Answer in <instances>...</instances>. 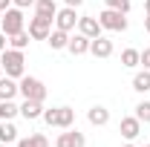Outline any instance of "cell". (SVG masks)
<instances>
[{
  "instance_id": "6",
  "label": "cell",
  "mask_w": 150,
  "mask_h": 147,
  "mask_svg": "<svg viewBox=\"0 0 150 147\" xmlns=\"http://www.w3.org/2000/svg\"><path fill=\"white\" fill-rule=\"evenodd\" d=\"M49 32H52V20L49 18H40V15L29 18V37L32 40H46Z\"/></svg>"
},
{
  "instance_id": "21",
  "label": "cell",
  "mask_w": 150,
  "mask_h": 147,
  "mask_svg": "<svg viewBox=\"0 0 150 147\" xmlns=\"http://www.w3.org/2000/svg\"><path fill=\"white\" fill-rule=\"evenodd\" d=\"M139 61H142V52L139 49H124L121 52V66H127V69L139 66Z\"/></svg>"
},
{
  "instance_id": "16",
  "label": "cell",
  "mask_w": 150,
  "mask_h": 147,
  "mask_svg": "<svg viewBox=\"0 0 150 147\" xmlns=\"http://www.w3.org/2000/svg\"><path fill=\"white\" fill-rule=\"evenodd\" d=\"M35 15L55 20V15H58V3H55V0H35Z\"/></svg>"
},
{
  "instance_id": "22",
  "label": "cell",
  "mask_w": 150,
  "mask_h": 147,
  "mask_svg": "<svg viewBox=\"0 0 150 147\" xmlns=\"http://www.w3.org/2000/svg\"><path fill=\"white\" fill-rule=\"evenodd\" d=\"M12 49H26L29 46V32H18V35H12Z\"/></svg>"
},
{
  "instance_id": "12",
  "label": "cell",
  "mask_w": 150,
  "mask_h": 147,
  "mask_svg": "<svg viewBox=\"0 0 150 147\" xmlns=\"http://www.w3.org/2000/svg\"><path fill=\"white\" fill-rule=\"evenodd\" d=\"M20 115L26 118V121H35L43 115V104L40 101H29V98H23V104H20Z\"/></svg>"
},
{
  "instance_id": "26",
  "label": "cell",
  "mask_w": 150,
  "mask_h": 147,
  "mask_svg": "<svg viewBox=\"0 0 150 147\" xmlns=\"http://www.w3.org/2000/svg\"><path fill=\"white\" fill-rule=\"evenodd\" d=\"M139 64H142L144 69H150V49H144V52H142V61H139Z\"/></svg>"
},
{
  "instance_id": "9",
  "label": "cell",
  "mask_w": 150,
  "mask_h": 147,
  "mask_svg": "<svg viewBox=\"0 0 150 147\" xmlns=\"http://www.w3.org/2000/svg\"><path fill=\"white\" fill-rule=\"evenodd\" d=\"M118 133H121L127 141H133V139H139V133H142V121H139L136 115H127V118H121Z\"/></svg>"
},
{
  "instance_id": "10",
  "label": "cell",
  "mask_w": 150,
  "mask_h": 147,
  "mask_svg": "<svg viewBox=\"0 0 150 147\" xmlns=\"http://www.w3.org/2000/svg\"><path fill=\"white\" fill-rule=\"evenodd\" d=\"M90 55L95 58H110L112 55V40L110 37H104V35H98L90 40Z\"/></svg>"
},
{
  "instance_id": "28",
  "label": "cell",
  "mask_w": 150,
  "mask_h": 147,
  "mask_svg": "<svg viewBox=\"0 0 150 147\" xmlns=\"http://www.w3.org/2000/svg\"><path fill=\"white\" fill-rule=\"evenodd\" d=\"M6 49H9V40H6V35H3V32H0V52H6Z\"/></svg>"
},
{
  "instance_id": "34",
  "label": "cell",
  "mask_w": 150,
  "mask_h": 147,
  "mask_svg": "<svg viewBox=\"0 0 150 147\" xmlns=\"http://www.w3.org/2000/svg\"><path fill=\"white\" fill-rule=\"evenodd\" d=\"M0 147H9V144H3V141H0Z\"/></svg>"
},
{
  "instance_id": "20",
  "label": "cell",
  "mask_w": 150,
  "mask_h": 147,
  "mask_svg": "<svg viewBox=\"0 0 150 147\" xmlns=\"http://www.w3.org/2000/svg\"><path fill=\"white\" fill-rule=\"evenodd\" d=\"M18 112H20V107L15 101H0V121H12Z\"/></svg>"
},
{
  "instance_id": "14",
  "label": "cell",
  "mask_w": 150,
  "mask_h": 147,
  "mask_svg": "<svg viewBox=\"0 0 150 147\" xmlns=\"http://www.w3.org/2000/svg\"><path fill=\"white\" fill-rule=\"evenodd\" d=\"M67 49H69L72 55H87V52H90V37L78 32V35H72V37H69V43H67Z\"/></svg>"
},
{
  "instance_id": "30",
  "label": "cell",
  "mask_w": 150,
  "mask_h": 147,
  "mask_svg": "<svg viewBox=\"0 0 150 147\" xmlns=\"http://www.w3.org/2000/svg\"><path fill=\"white\" fill-rule=\"evenodd\" d=\"M64 3H67V6H72V9H78V6H81L84 0H64Z\"/></svg>"
},
{
  "instance_id": "1",
  "label": "cell",
  "mask_w": 150,
  "mask_h": 147,
  "mask_svg": "<svg viewBox=\"0 0 150 147\" xmlns=\"http://www.w3.org/2000/svg\"><path fill=\"white\" fill-rule=\"evenodd\" d=\"M23 64H26L23 49H12V46H9L6 52H0V66H3V72L9 75V78H15V81L26 75V66H23Z\"/></svg>"
},
{
  "instance_id": "33",
  "label": "cell",
  "mask_w": 150,
  "mask_h": 147,
  "mask_svg": "<svg viewBox=\"0 0 150 147\" xmlns=\"http://www.w3.org/2000/svg\"><path fill=\"white\" fill-rule=\"evenodd\" d=\"M144 15H150V0H144Z\"/></svg>"
},
{
  "instance_id": "23",
  "label": "cell",
  "mask_w": 150,
  "mask_h": 147,
  "mask_svg": "<svg viewBox=\"0 0 150 147\" xmlns=\"http://www.w3.org/2000/svg\"><path fill=\"white\" fill-rule=\"evenodd\" d=\"M136 118H139L142 124H150V101H142V104L136 107Z\"/></svg>"
},
{
  "instance_id": "27",
  "label": "cell",
  "mask_w": 150,
  "mask_h": 147,
  "mask_svg": "<svg viewBox=\"0 0 150 147\" xmlns=\"http://www.w3.org/2000/svg\"><path fill=\"white\" fill-rule=\"evenodd\" d=\"M18 9H29V6H35V0H12Z\"/></svg>"
},
{
  "instance_id": "24",
  "label": "cell",
  "mask_w": 150,
  "mask_h": 147,
  "mask_svg": "<svg viewBox=\"0 0 150 147\" xmlns=\"http://www.w3.org/2000/svg\"><path fill=\"white\" fill-rule=\"evenodd\" d=\"M104 6L107 9H118V12H130V0H104Z\"/></svg>"
},
{
  "instance_id": "31",
  "label": "cell",
  "mask_w": 150,
  "mask_h": 147,
  "mask_svg": "<svg viewBox=\"0 0 150 147\" xmlns=\"http://www.w3.org/2000/svg\"><path fill=\"white\" fill-rule=\"evenodd\" d=\"M9 6H12V0H0V12H6Z\"/></svg>"
},
{
  "instance_id": "35",
  "label": "cell",
  "mask_w": 150,
  "mask_h": 147,
  "mask_svg": "<svg viewBox=\"0 0 150 147\" xmlns=\"http://www.w3.org/2000/svg\"><path fill=\"white\" fill-rule=\"evenodd\" d=\"M124 147H136V144H124Z\"/></svg>"
},
{
  "instance_id": "3",
  "label": "cell",
  "mask_w": 150,
  "mask_h": 147,
  "mask_svg": "<svg viewBox=\"0 0 150 147\" xmlns=\"http://www.w3.org/2000/svg\"><path fill=\"white\" fill-rule=\"evenodd\" d=\"M23 23H26V20H23V9H18V6L12 9V6H9V9L3 12V18H0V32L6 37H12V35H18V32H23Z\"/></svg>"
},
{
  "instance_id": "11",
  "label": "cell",
  "mask_w": 150,
  "mask_h": 147,
  "mask_svg": "<svg viewBox=\"0 0 150 147\" xmlns=\"http://www.w3.org/2000/svg\"><path fill=\"white\" fill-rule=\"evenodd\" d=\"M78 32L87 35L90 40L98 37V35H101V23H98V18H78Z\"/></svg>"
},
{
  "instance_id": "2",
  "label": "cell",
  "mask_w": 150,
  "mask_h": 147,
  "mask_svg": "<svg viewBox=\"0 0 150 147\" xmlns=\"http://www.w3.org/2000/svg\"><path fill=\"white\" fill-rule=\"evenodd\" d=\"M40 118H43L49 127L67 130V127H72V124H75V110H72V107H55V110H43Z\"/></svg>"
},
{
  "instance_id": "13",
  "label": "cell",
  "mask_w": 150,
  "mask_h": 147,
  "mask_svg": "<svg viewBox=\"0 0 150 147\" xmlns=\"http://www.w3.org/2000/svg\"><path fill=\"white\" fill-rule=\"evenodd\" d=\"M18 81L15 78H9V75H3L0 78V101H15V95H18Z\"/></svg>"
},
{
  "instance_id": "36",
  "label": "cell",
  "mask_w": 150,
  "mask_h": 147,
  "mask_svg": "<svg viewBox=\"0 0 150 147\" xmlns=\"http://www.w3.org/2000/svg\"><path fill=\"white\" fill-rule=\"evenodd\" d=\"M144 147H150V144H144Z\"/></svg>"
},
{
  "instance_id": "7",
  "label": "cell",
  "mask_w": 150,
  "mask_h": 147,
  "mask_svg": "<svg viewBox=\"0 0 150 147\" xmlns=\"http://www.w3.org/2000/svg\"><path fill=\"white\" fill-rule=\"evenodd\" d=\"M75 26H78V15H75L72 6H67V9H58V15H55V29L72 32Z\"/></svg>"
},
{
  "instance_id": "18",
  "label": "cell",
  "mask_w": 150,
  "mask_h": 147,
  "mask_svg": "<svg viewBox=\"0 0 150 147\" xmlns=\"http://www.w3.org/2000/svg\"><path fill=\"white\" fill-rule=\"evenodd\" d=\"M0 141H3V144L18 141V127H15L12 121H0Z\"/></svg>"
},
{
  "instance_id": "5",
  "label": "cell",
  "mask_w": 150,
  "mask_h": 147,
  "mask_svg": "<svg viewBox=\"0 0 150 147\" xmlns=\"http://www.w3.org/2000/svg\"><path fill=\"white\" fill-rule=\"evenodd\" d=\"M98 23H101V29H107V32H124V29H127V15L118 12V9H104V12L98 15Z\"/></svg>"
},
{
  "instance_id": "19",
  "label": "cell",
  "mask_w": 150,
  "mask_h": 147,
  "mask_svg": "<svg viewBox=\"0 0 150 147\" xmlns=\"http://www.w3.org/2000/svg\"><path fill=\"white\" fill-rule=\"evenodd\" d=\"M133 90L136 92H147L150 90V69H142V72L133 75Z\"/></svg>"
},
{
  "instance_id": "4",
  "label": "cell",
  "mask_w": 150,
  "mask_h": 147,
  "mask_svg": "<svg viewBox=\"0 0 150 147\" xmlns=\"http://www.w3.org/2000/svg\"><path fill=\"white\" fill-rule=\"evenodd\" d=\"M18 90L23 98H29V101H46V87H43V81H38V78H32V75H23L18 84Z\"/></svg>"
},
{
  "instance_id": "15",
  "label": "cell",
  "mask_w": 150,
  "mask_h": 147,
  "mask_svg": "<svg viewBox=\"0 0 150 147\" xmlns=\"http://www.w3.org/2000/svg\"><path fill=\"white\" fill-rule=\"evenodd\" d=\"M87 118H90V124H93V127H104V124L110 121V110H107V107H98V104H95V107H90Z\"/></svg>"
},
{
  "instance_id": "8",
  "label": "cell",
  "mask_w": 150,
  "mask_h": 147,
  "mask_svg": "<svg viewBox=\"0 0 150 147\" xmlns=\"http://www.w3.org/2000/svg\"><path fill=\"white\" fill-rule=\"evenodd\" d=\"M84 144H87L84 133H78V130H72V127H67V133H61L58 141H55V147H84Z\"/></svg>"
},
{
  "instance_id": "25",
  "label": "cell",
  "mask_w": 150,
  "mask_h": 147,
  "mask_svg": "<svg viewBox=\"0 0 150 147\" xmlns=\"http://www.w3.org/2000/svg\"><path fill=\"white\" fill-rule=\"evenodd\" d=\"M32 144L35 147H49V139H46L43 133H35V136H32Z\"/></svg>"
},
{
  "instance_id": "17",
  "label": "cell",
  "mask_w": 150,
  "mask_h": 147,
  "mask_svg": "<svg viewBox=\"0 0 150 147\" xmlns=\"http://www.w3.org/2000/svg\"><path fill=\"white\" fill-rule=\"evenodd\" d=\"M46 43H49L52 49H67V43H69V32H64V29H52L49 37H46Z\"/></svg>"
},
{
  "instance_id": "32",
  "label": "cell",
  "mask_w": 150,
  "mask_h": 147,
  "mask_svg": "<svg viewBox=\"0 0 150 147\" xmlns=\"http://www.w3.org/2000/svg\"><path fill=\"white\" fill-rule=\"evenodd\" d=\"M144 29L150 32V15H144Z\"/></svg>"
},
{
  "instance_id": "29",
  "label": "cell",
  "mask_w": 150,
  "mask_h": 147,
  "mask_svg": "<svg viewBox=\"0 0 150 147\" xmlns=\"http://www.w3.org/2000/svg\"><path fill=\"white\" fill-rule=\"evenodd\" d=\"M18 147H35V144H32V136H29V139H20Z\"/></svg>"
}]
</instances>
